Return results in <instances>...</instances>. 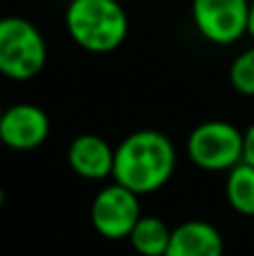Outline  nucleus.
Here are the masks:
<instances>
[{"label":"nucleus","mask_w":254,"mask_h":256,"mask_svg":"<svg viewBox=\"0 0 254 256\" xmlns=\"http://www.w3.org/2000/svg\"><path fill=\"white\" fill-rule=\"evenodd\" d=\"M174 171L176 146L160 130H135L115 148L112 180L138 196L160 191L171 180Z\"/></svg>","instance_id":"f257e3e1"},{"label":"nucleus","mask_w":254,"mask_h":256,"mask_svg":"<svg viewBox=\"0 0 254 256\" xmlns=\"http://www.w3.org/2000/svg\"><path fill=\"white\" fill-rule=\"evenodd\" d=\"M66 30L81 50L108 54L128 36V14L120 0H70Z\"/></svg>","instance_id":"f03ea898"},{"label":"nucleus","mask_w":254,"mask_h":256,"mask_svg":"<svg viewBox=\"0 0 254 256\" xmlns=\"http://www.w3.org/2000/svg\"><path fill=\"white\" fill-rule=\"evenodd\" d=\"M48 45L40 30L22 16L0 18V74L14 81H30L43 72Z\"/></svg>","instance_id":"7ed1b4c3"},{"label":"nucleus","mask_w":254,"mask_h":256,"mask_svg":"<svg viewBox=\"0 0 254 256\" xmlns=\"http://www.w3.org/2000/svg\"><path fill=\"white\" fill-rule=\"evenodd\" d=\"M187 155L202 171H230L243 162V132L223 120L202 122L189 132Z\"/></svg>","instance_id":"20e7f679"},{"label":"nucleus","mask_w":254,"mask_h":256,"mask_svg":"<svg viewBox=\"0 0 254 256\" xmlns=\"http://www.w3.org/2000/svg\"><path fill=\"white\" fill-rule=\"evenodd\" d=\"M198 34L214 45H232L248 34L250 0H192Z\"/></svg>","instance_id":"39448f33"},{"label":"nucleus","mask_w":254,"mask_h":256,"mask_svg":"<svg viewBox=\"0 0 254 256\" xmlns=\"http://www.w3.org/2000/svg\"><path fill=\"white\" fill-rule=\"evenodd\" d=\"M138 198H140L138 194H133L130 189L117 184V182L104 186L94 196L92 204H90L92 227L104 238H110V240L128 238L135 222L142 218Z\"/></svg>","instance_id":"423d86ee"},{"label":"nucleus","mask_w":254,"mask_h":256,"mask_svg":"<svg viewBox=\"0 0 254 256\" xmlns=\"http://www.w3.org/2000/svg\"><path fill=\"white\" fill-rule=\"evenodd\" d=\"M50 117L36 104H16L0 117V142L14 150H34L48 140Z\"/></svg>","instance_id":"0eeeda50"},{"label":"nucleus","mask_w":254,"mask_h":256,"mask_svg":"<svg viewBox=\"0 0 254 256\" xmlns=\"http://www.w3.org/2000/svg\"><path fill=\"white\" fill-rule=\"evenodd\" d=\"M68 164L76 176L86 180H106L112 178L115 148L104 137L94 132H84L68 146Z\"/></svg>","instance_id":"6e6552de"},{"label":"nucleus","mask_w":254,"mask_h":256,"mask_svg":"<svg viewBox=\"0 0 254 256\" xmlns=\"http://www.w3.org/2000/svg\"><path fill=\"white\" fill-rule=\"evenodd\" d=\"M223 236L207 220H187L171 230L164 256H223Z\"/></svg>","instance_id":"1a4fd4ad"},{"label":"nucleus","mask_w":254,"mask_h":256,"mask_svg":"<svg viewBox=\"0 0 254 256\" xmlns=\"http://www.w3.org/2000/svg\"><path fill=\"white\" fill-rule=\"evenodd\" d=\"M128 240L140 256H164L171 240V227L158 216H142L128 234Z\"/></svg>","instance_id":"9d476101"},{"label":"nucleus","mask_w":254,"mask_h":256,"mask_svg":"<svg viewBox=\"0 0 254 256\" xmlns=\"http://www.w3.org/2000/svg\"><path fill=\"white\" fill-rule=\"evenodd\" d=\"M225 196L234 212L241 216H254V166L248 162L236 164L228 171Z\"/></svg>","instance_id":"9b49d317"},{"label":"nucleus","mask_w":254,"mask_h":256,"mask_svg":"<svg viewBox=\"0 0 254 256\" xmlns=\"http://www.w3.org/2000/svg\"><path fill=\"white\" fill-rule=\"evenodd\" d=\"M230 84L238 94L254 97V45L243 50L230 66Z\"/></svg>","instance_id":"f8f14e48"},{"label":"nucleus","mask_w":254,"mask_h":256,"mask_svg":"<svg viewBox=\"0 0 254 256\" xmlns=\"http://www.w3.org/2000/svg\"><path fill=\"white\" fill-rule=\"evenodd\" d=\"M243 162L254 166V124L243 132Z\"/></svg>","instance_id":"ddd939ff"},{"label":"nucleus","mask_w":254,"mask_h":256,"mask_svg":"<svg viewBox=\"0 0 254 256\" xmlns=\"http://www.w3.org/2000/svg\"><path fill=\"white\" fill-rule=\"evenodd\" d=\"M248 34L254 40V0H250V22H248Z\"/></svg>","instance_id":"4468645a"},{"label":"nucleus","mask_w":254,"mask_h":256,"mask_svg":"<svg viewBox=\"0 0 254 256\" xmlns=\"http://www.w3.org/2000/svg\"><path fill=\"white\" fill-rule=\"evenodd\" d=\"M2 204H4V191L0 189V207H2Z\"/></svg>","instance_id":"2eb2a0df"},{"label":"nucleus","mask_w":254,"mask_h":256,"mask_svg":"<svg viewBox=\"0 0 254 256\" xmlns=\"http://www.w3.org/2000/svg\"><path fill=\"white\" fill-rule=\"evenodd\" d=\"M2 112H4V108H0V117H2Z\"/></svg>","instance_id":"dca6fc26"},{"label":"nucleus","mask_w":254,"mask_h":256,"mask_svg":"<svg viewBox=\"0 0 254 256\" xmlns=\"http://www.w3.org/2000/svg\"><path fill=\"white\" fill-rule=\"evenodd\" d=\"M0 148H2V142H0Z\"/></svg>","instance_id":"f3484780"}]
</instances>
